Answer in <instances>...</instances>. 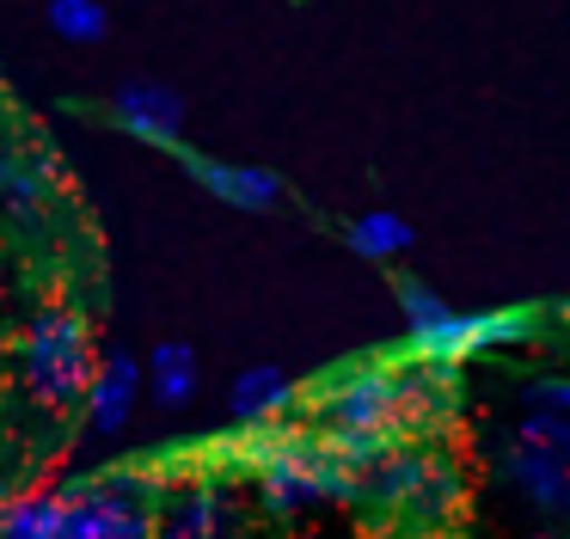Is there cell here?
Instances as JSON below:
<instances>
[{
	"label": "cell",
	"instance_id": "obj_1",
	"mask_svg": "<svg viewBox=\"0 0 570 539\" xmlns=\"http://www.w3.org/2000/svg\"><path fill=\"white\" fill-rule=\"evenodd\" d=\"M234 435H239L234 465H239V472H252L258 509L271 514V521H301V514L356 502V472L332 453L325 429H295L283 416V423L234 429Z\"/></svg>",
	"mask_w": 570,
	"mask_h": 539
},
{
	"label": "cell",
	"instance_id": "obj_2",
	"mask_svg": "<svg viewBox=\"0 0 570 539\" xmlns=\"http://www.w3.org/2000/svg\"><path fill=\"white\" fill-rule=\"evenodd\" d=\"M178 484V460L111 465L99 478L68 484L62 539H154V502Z\"/></svg>",
	"mask_w": 570,
	"mask_h": 539
},
{
	"label": "cell",
	"instance_id": "obj_3",
	"mask_svg": "<svg viewBox=\"0 0 570 539\" xmlns=\"http://www.w3.org/2000/svg\"><path fill=\"white\" fill-rule=\"evenodd\" d=\"M13 367H19V386L31 392V404H43V411L80 404L92 367H99V337H92L87 313H75V306H43L19 331Z\"/></svg>",
	"mask_w": 570,
	"mask_h": 539
},
{
	"label": "cell",
	"instance_id": "obj_4",
	"mask_svg": "<svg viewBox=\"0 0 570 539\" xmlns=\"http://www.w3.org/2000/svg\"><path fill=\"white\" fill-rule=\"evenodd\" d=\"M154 539H246V502L234 478L222 465L215 472L190 465V478H178L154 509Z\"/></svg>",
	"mask_w": 570,
	"mask_h": 539
},
{
	"label": "cell",
	"instance_id": "obj_5",
	"mask_svg": "<svg viewBox=\"0 0 570 539\" xmlns=\"http://www.w3.org/2000/svg\"><path fill=\"white\" fill-rule=\"evenodd\" d=\"M325 429H374V435H399V367L362 362L350 374H332L313 399Z\"/></svg>",
	"mask_w": 570,
	"mask_h": 539
},
{
	"label": "cell",
	"instance_id": "obj_6",
	"mask_svg": "<svg viewBox=\"0 0 570 539\" xmlns=\"http://www.w3.org/2000/svg\"><path fill=\"white\" fill-rule=\"evenodd\" d=\"M497 472L509 478V490H515L533 514L570 527V441L509 435L503 453H497Z\"/></svg>",
	"mask_w": 570,
	"mask_h": 539
},
{
	"label": "cell",
	"instance_id": "obj_7",
	"mask_svg": "<svg viewBox=\"0 0 570 539\" xmlns=\"http://www.w3.org/2000/svg\"><path fill=\"white\" fill-rule=\"evenodd\" d=\"M466 404V374L460 362H417L399 367V429H417V435H435L448 429Z\"/></svg>",
	"mask_w": 570,
	"mask_h": 539
},
{
	"label": "cell",
	"instance_id": "obj_8",
	"mask_svg": "<svg viewBox=\"0 0 570 539\" xmlns=\"http://www.w3.org/2000/svg\"><path fill=\"white\" fill-rule=\"evenodd\" d=\"M111 122L129 141L173 154V147L185 141V98L160 80H129V86H117V98H111Z\"/></svg>",
	"mask_w": 570,
	"mask_h": 539
},
{
	"label": "cell",
	"instance_id": "obj_9",
	"mask_svg": "<svg viewBox=\"0 0 570 539\" xmlns=\"http://www.w3.org/2000/svg\"><path fill=\"white\" fill-rule=\"evenodd\" d=\"M173 154H178V166H185L190 178H197L215 203H227V208H252V215H264V208L283 203V178H276V171H264V166L209 159V154H197V147H185V141H178Z\"/></svg>",
	"mask_w": 570,
	"mask_h": 539
},
{
	"label": "cell",
	"instance_id": "obj_10",
	"mask_svg": "<svg viewBox=\"0 0 570 539\" xmlns=\"http://www.w3.org/2000/svg\"><path fill=\"white\" fill-rule=\"evenodd\" d=\"M136 392H141V362L124 350H111L92 367L87 392H80V411H87L92 435H124L129 416H136Z\"/></svg>",
	"mask_w": 570,
	"mask_h": 539
},
{
	"label": "cell",
	"instance_id": "obj_11",
	"mask_svg": "<svg viewBox=\"0 0 570 539\" xmlns=\"http://www.w3.org/2000/svg\"><path fill=\"white\" fill-rule=\"evenodd\" d=\"M435 465L430 448H411V441H399L393 453H386L381 465H368V472L356 478V502L368 514H399L411 502V490L423 484V472Z\"/></svg>",
	"mask_w": 570,
	"mask_h": 539
},
{
	"label": "cell",
	"instance_id": "obj_12",
	"mask_svg": "<svg viewBox=\"0 0 570 539\" xmlns=\"http://www.w3.org/2000/svg\"><path fill=\"white\" fill-rule=\"evenodd\" d=\"M295 404H301V386L283 374V367H246V374L227 386V423L234 429H264V423H283Z\"/></svg>",
	"mask_w": 570,
	"mask_h": 539
},
{
	"label": "cell",
	"instance_id": "obj_13",
	"mask_svg": "<svg viewBox=\"0 0 570 539\" xmlns=\"http://www.w3.org/2000/svg\"><path fill=\"white\" fill-rule=\"evenodd\" d=\"M62 527H68V484L13 490V502L0 514V539H62Z\"/></svg>",
	"mask_w": 570,
	"mask_h": 539
},
{
	"label": "cell",
	"instance_id": "obj_14",
	"mask_svg": "<svg viewBox=\"0 0 570 539\" xmlns=\"http://www.w3.org/2000/svg\"><path fill=\"white\" fill-rule=\"evenodd\" d=\"M533 337H540V313L533 306H484V313H466V355L472 362L491 350H528Z\"/></svg>",
	"mask_w": 570,
	"mask_h": 539
},
{
	"label": "cell",
	"instance_id": "obj_15",
	"mask_svg": "<svg viewBox=\"0 0 570 539\" xmlns=\"http://www.w3.org/2000/svg\"><path fill=\"white\" fill-rule=\"evenodd\" d=\"M148 386H154V404H160V411H185V404L197 399V350H190V343H178V337L154 343Z\"/></svg>",
	"mask_w": 570,
	"mask_h": 539
},
{
	"label": "cell",
	"instance_id": "obj_16",
	"mask_svg": "<svg viewBox=\"0 0 570 539\" xmlns=\"http://www.w3.org/2000/svg\"><path fill=\"white\" fill-rule=\"evenodd\" d=\"M344 239H350V252L368 257V264H393V257L411 252V220L393 215V208H368V215L350 220Z\"/></svg>",
	"mask_w": 570,
	"mask_h": 539
},
{
	"label": "cell",
	"instance_id": "obj_17",
	"mask_svg": "<svg viewBox=\"0 0 570 539\" xmlns=\"http://www.w3.org/2000/svg\"><path fill=\"white\" fill-rule=\"evenodd\" d=\"M460 490H466V484H460V472H454V465L442 460V453H435V465H430V472H423V484L411 490V502H405V509H399V514H411V521H417V527H435V521H448V514H454Z\"/></svg>",
	"mask_w": 570,
	"mask_h": 539
},
{
	"label": "cell",
	"instance_id": "obj_18",
	"mask_svg": "<svg viewBox=\"0 0 570 539\" xmlns=\"http://www.w3.org/2000/svg\"><path fill=\"white\" fill-rule=\"evenodd\" d=\"M43 19H50V31L62 37V43H99V37L111 31V12H105L99 0H50Z\"/></svg>",
	"mask_w": 570,
	"mask_h": 539
},
{
	"label": "cell",
	"instance_id": "obj_19",
	"mask_svg": "<svg viewBox=\"0 0 570 539\" xmlns=\"http://www.w3.org/2000/svg\"><path fill=\"white\" fill-rule=\"evenodd\" d=\"M43 190H50V171H43L38 159H19V154H7V147H0V196H7L19 215H38Z\"/></svg>",
	"mask_w": 570,
	"mask_h": 539
},
{
	"label": "cell",
	"instance_id": "obj_20",
	"mask_svg": "<svg viewBox=\"0 0 570 539\" xmlns=\"http://www.w3.org/2000/svg\"><path fill=\"white\" fill-rule=\"evenodd\" d=\"M515 435H528V441H570V416L564 411H546V404H528L521 423H515Z\"/></svg>",
	"mask_w": 570,
	"mask_h": 539
},
{
	"label": "cell",
	"instance_id": "obj_21",
	"mask_svg": "<svg viewBox=\"0 0 570 539\" xmlns=\"http://www.w3.org/2000/svg\"><path fill=\"white\" fill-rule=\"evenodd\" d=\"M521 404H546V411H564L570 416V374H540L521 386Z\"/></svg>",
	"mask_w": 570,
	"mask_h": 539
},
{
	"label": "cell",
	"instance_id": "obj_22",
	"mask_svg": "<svg viewBox=\"0 0 570 539\" xmlns=\"http://www.w3.org/2000/svg\"><path fill=\"white\" fill-rule=\"evenodd\" d=\"M7 502H13V484H7V478H0V514H7Z\"/></svg>",
	"mask_w": 570,
	"mask_h": 539
},
{
	"label": "cell",
	"instance_id": "obj_23",
	"mask_svg": "<svg viewBox=\"0 0 570 539\" xmlns=\"http://www.w3.org/2000/svg\"><path fill=\"white\" fill-rule=\"evenodd\" d=\"M564 325H570V301H564Z\"/></svg>",
	"mask_w": 570,
	"mask_h": 539
}]
</instances>
